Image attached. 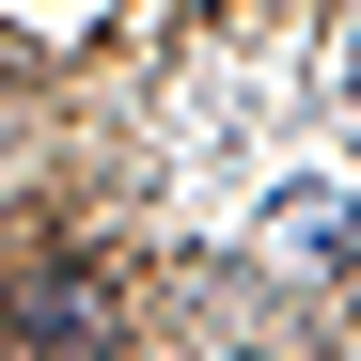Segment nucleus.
I'll return each instance as SVG.
<instances>
[{
	"label": "nucleus",
	"instance_id": "nucleus-1",
	"mask_svg": "<svg viewBox=\"0 0 361 361\" xmlns=\"http://www.w3.org/2000/svg\"><path fill=\"white\" fill-rule=\"evenodd\" d=\"M94 330H110V298H94V267H79V252H47V267L16 283V330H0V345H16V361H79Z\"/></svg>",
	"mask_w": 361,
	"mask_h": 361
}]
</instances>
